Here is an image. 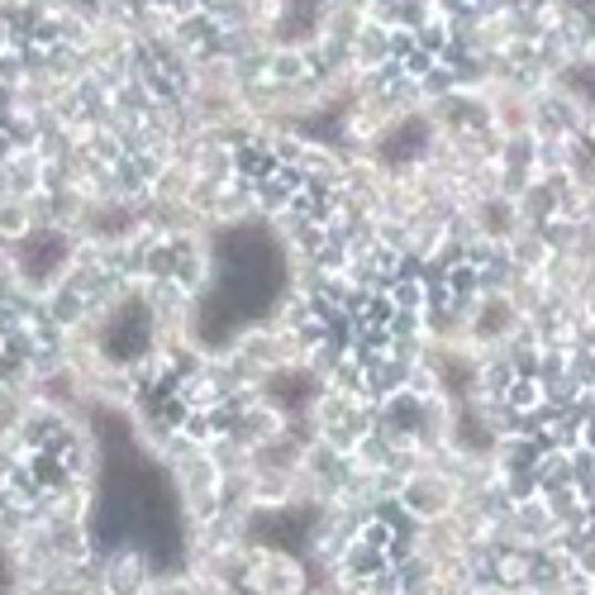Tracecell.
I'll return each instance as SVG.
<instances>
[{
	"mask_svg": "<svg viewBox=\"0 0 595 595\" xmlns=\"http://www.w3.org/2000/svg\"><path fill=\"white\" fill-rule=\"evenodd\" d=\"M520 310L505 291H481L476 310H472V339H491V343H505L514 329H520Z\"/></svg>",
	"mask_w": 595,
	"mask_h": 595,
	"instance_id": "obj_5",
	"label": "cell"
},
{
	"mask_svg": "<svg viewBox=\"0 0 595 595\" xmlns=\"http://www.w3.org/2000/svg\"><path fill=\"white\" fill-rule=\"evenodd\" d=\"M505 400L514 410H534V406H543V386H538V377H514L510 381V391H505Z\"/></svg>",
	"mask_w": 595,
	"mask_h": 595,
	"instance_id": "obj_14",
	"label": "cell"
},
{
	"mask_svg": "<svg viewBox=\"0 0 595 595\" xmlns=\"http://www.w3.org/2000/svg\"><path fill=\"white\" fill-rule=\"evenodd\" d=\"M244 586L253 595H305L310 591V562L286 543H253V572Z\"/></svg>",
	"mask_w": 595,
	"mask_h": 595,
	"instance_id": "obj_1",
	"label": "cell"
},
{
	"mask_svg": "<svg viewBox=\"0 0 595 595\" xmlns=\"http://www.w3.org/2000/svg\"><path fill=\"white\" fill-rule=\"evenodd\" d=\"M148 595H201V586H196V576H191L186 567H163L153 576Z\"/></svg>",
	"mask_w": 595,
	"mask_h": 595,
	"instance_id": "obj_13",
	"label": "cell"
},
{
	"mask_svg": "<svg viewBox=\"0 0 595 595\" xmlns=\"http://www.w3.org/2000/svg\"><path fill=\"white\" fill-rule=\"evenodd\" d=\"M352 62H358V72H391V68H400V29L367 24L362 34L352 39Z\"/></svg>",
	"mask_w": 595,
	"mask_h": 595,
	"instance_id": "obj_7",
	"label": "cell"
},
{
	"mask_svg": "<svg viewBox=\"0 0 595 595\" xmlns=\"http://www.w3.org/2000/svg\"><path fill=\"white\" fill-rule=\"evenodd\" d=\"M358 591H362V595H406V582H400L396 567H381L377 576H367Z\"/></svg>",
	"mask_w": 595,
	"mask_h": 595,
	"instance_id": "obj_15",
	"label": "cell"
},
{
	"mask_svg": "<svg viewBox=\"0 0 595 595\" xmlns=\"http://www.w3.org/2000/svg\"><path fill=\"white\" fill-rule=\"evenodd\" d=\"M582 495H586V510H591V520H595V476L582 481Z\"/></svg>",
	"mask_w": 595,
	"mask_h": 595,
	"instance_id": "obj_16",
	"label": "cell"
},
{
	"mask_svg": "<svg viewBox=\"0 0 595 595\" xmlns=\"http://www.w3.org/2000/svg\"><path fill=\"white\" fill-rule=\"evenodd\" d=\"M510 529H514V538H520V548H548L553 534H557L553 510H548V501H543V495L514 501V510H510Z\"/></svg>",
	"mask_w": 595,
	"mask_h": 595,
	"instance_id": "obj_6",
	"label": "cell"
},
{
	"mask_svg": "<svg viewBox=\"0 0 595 595\" xmlns=\"http://www.w3.org/2000/svg\"><path fill=\"white\" fill-rule=\"evenodd\" d=\"M524 595H529V591H524Z\"/></svg>",
	"mask_w": 595,
	"mask_h": 595,
	"instance_id": "obj_17",
	"label": "cell"
},
{
	"mask_svg": "<svg viewBox=\"0 0 595 595\" xmlns=\"http://www.w3.org/2000/svg\"><path fill=\"white\" fill-rule=\"evenodd\" d=\"M567 182V176H534L524 191H514V205H520V219L543 229L553 215H557V186Z\"/></svg>",
	"mask_w": 595,
	"mask_h": 595,
	"instance_id": "obj_9",
	"label": "cell"
},
{
	"mask_svg": "<svg viewBox=\"0 0 595 595\" xmlns=\"http://www.w3.org/2000/svg\"><path fill=\"white\" fill-rule=\"evenodd\" d=\"M391 453H396V443L381 429H367L358 448L348 453V462H352V472H381V468H391Z\"/></svg>",
	"mask_w": 595,
	"mask_h": 595,
	"instance_id": "obj_11",
	"label": "cell"
},
{
	"mask_svg": "<svg viewBox=\"0 0 595 595\" xmlns=\"http://www.w3.org/2000/svg\"><path fill=\"white\" fill-rule=\"evenodd\" d=\"M211 224L215 229H244V224H257V191H253L248 176H229V182L215 186Z\"/></svg>",
	"mask_w": 595,
	"mask_h": 595,
	"instance_id": "obj_4",
	"label": "cell"
},
{
	"mask_svg": "<svg viewBox=\"0 0 595 595\" xmlns=\"http://www.w3.org/2000/svg\"><path fill=\"white\" fill-rule=\"evenodd\" d=\"M0 186H6V196H39V191L53 186V163L39 153V148H14L6 157V167H0Z\"/></svg>",
	"mask_w": 595,
	"mask_h": 595,
	"instance_id": "obj_3",
	"label": "cell"
},
{
	"mask_svg": "<svg viewBox=\"0 0 595 595\" xmlns=\"http://www.w3.org/2000/svg\"><path fill=\"white\" fill-rule=\"evenodd\" d=\"M505 253H510V263L520 267V271H543V267L553 263V244H548V234L534 229V224H524V229L505 244Z\"/></svg>",
	"mask_w": 595,
	"mask_h": 595,
	"instance_id": "obj_10",
	"label": "cell"
},
{
	"mask_svg": "<svg viewBox=\"0 0 595 595\" xmlns=\"http://www.w3.org/2000/svg\"><path fill=\"white\" fill-rule=\"evenodd\" d=\"M458 486L448 476H439L433 468H424V472H414L406 486H400V510L410 514V520H420V524H433V520H448L453 514V505H458Z\"/></svg>",
	"mask_w": 595,
	"mask_h": 595,
	"instance_id": "obj_2",
	"label": "cell"
},
{
	"mask_svg": "<svg viewBox=\"0 0 595 595\" xmlns=\"http://www.w3.org/2000/svg\"><path fill=\"white\" fill-rule=\"evenodd\" d=\"M472 215H476L481 234H486L491 244H510V238L524 229V219H520V205H514V196H486V201H476V205H472Z\"/></svg>",
	"mask_w": 595,
	"mask_h": 595,
	"instance_id": "obj_8",
	"label": "cell"
},
{
	"mask_svg": "<svg viewBox=\"0 0 595 595\" xmlns=\"http://www.w3.org/2000/svg\"><path fill=\"white\" fill-rule=\"evenodd\" d=\"M582 391H595V348L591 343H572L567 348V367H562Z\"/></svg>",
	"mask_w": 595,
	"mask_h": 595,
	"instance_id": "obj_12",
	"label": "cell"
}]
</instances>
